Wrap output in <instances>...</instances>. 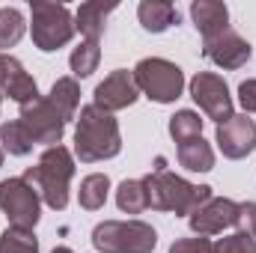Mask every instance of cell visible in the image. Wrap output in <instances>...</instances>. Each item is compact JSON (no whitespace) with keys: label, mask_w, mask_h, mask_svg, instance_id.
Returning <instances> with one entry per match:
<instances>
[{"label":"cell","mask_w":256,"mask_h":253,"mask_svg":"<svg viewBox=\"0 0 256 253\" xmlns=\"http://www.w3.org/2000/svg\"><path fill=\"white\" fill-rule=\"evenodd\" d=\"M146 196H149V208L155 212H170L176 218H191L196 208H202L212 200L208 185H191L188 179L170 173L164 167V161H158L155 173H149L143 179Z\"/></svg>","instance_id":"1"},{"label":"cell","mask_w":256,"mask_h":253,"mask_svg":"<svg viewBox=\"0 0 256 253\" xmlns=\"http://www.w3.org/2000/svg\"><path fill=\"white\" fill-rule=\"evenodd\" d=\"M120 152H122V134L114 114H104L96 104L80 108L78 128H74V155L84 164H98L116 158Z\"/></svg>","instance_id":"2"},{"label":"cell","mask_w":256,"mask_h":253,"mask_svg":"<svg viewBox=\"0 0 256 253\" xmlns=\"http://www.w3.org/2000/svg\"><path fill=\"white\" fill-rule=\"evenodd\" d=\"M74 176V155L66 146H51L42 152L39 164L24 173V182L39 190L42 202L54 212H63L68 206V185Z\"/></svg>","instance_id":"3"},{"label":"cell","mask_w":256,"mask_h":253,"mask_svg":"<svg viewBox=\"0 0 256 253\" xmlns=\"http://www.w3.org/2000/svg\"><path fill=\"white\" fill-rule=\"evenodd\" d=\"M92 248L98 253H152L158 232L143 220H104L92 230Z\"/></svg>","instance_id":"4"},{"label":"cell","mask_w":256,"mask_h":253,"mask_svg":"<svg viewBox=\"0 0 256 253\" xmlns=\"http://www.w3.org/2000/svg\"><path fill=\"white\" fill-rule=\"evenodd\" d=\"M30 30H33V45L45 54H54L72 42L74 18L63 3H48V0H30Z\"/></svg>","instance_id":"5"},{"label":"cell","mask_w":256,"mask_h":253,"mask_svg":"<svg viewBox=\"0 0 256 253\" xmlns=\"http://www.w3.org/2000/svg\"><path fill=\"white\" fill-rule=\"evenodd\" d=\"M134 80L140 96L158 102V104H173L185 92V72L170 60L161 57H146L134 66Z\"/></svg>","instance_id":"6"},{"label":"cell","mask_w":256,"mask_h":253,"mask_svg":"<svg viewBox=\"0 0 256 253\" xmlns=\"http://www.w3.org/2000/svg\"><path fill=\"white\" fill-rule=\"evenodd\" d=\"M0 212L9 218V226L33 232L42 218V196L24 176L0 182Z\"/></svg>","instance_id":"7"},{"label":"cell","mask_w":256,"mask_h":253,"mask_svg":"<svg viewBox=\"0 0 256 253\" xmlns=\"http://www.w3.org/2000/svg\"><path fill=\"white\" fill-rule=\"evenodd\" d=\"M18 120L30 131L33 143L36 146H45V149L60 146L63 143V134H66V126H68L63 116H60V110L48 98H42V96L33 98V102H27V104H21V116Z\"/></svg>","instance_id":"8"},{"label":"cell","mask_w":256,"mask_h":253,"mask_svg":"<svg viewBox=\"0 0 256 253\" xmlns=\"http://www.w3.org/2000/svg\"><path fill=\"white\" fill-rule=\"evenodd\" d=\"M191 98L200 104V110L214 120L218 126L226 122L236 110H232V96H230V86L220 74L214 72H200L191 80Z\"/></svg>","instance_id":"9"},{"label":"cell","mask_w":256,"mask_h":253,"mask_svg":"<svg viewBox=\"0 0 256 253\" xmlns=\"http://www.w3.org/2000/svg\"><path fill=\"white\" fill-rule=\"evenodd\" d=\"M140 98V90H137V80H134V72L128 68H116L110 72L92 92V104L104 114H116V110H126L134 102Z\"/></svg>","instance_id":"10"},{"label":"cell","mask_w":256,"mask_h":253,"mask_svg":"<svg viewBox=\"0 0 256 253\" xmlns=\"http://www.w3.org/2000/svg\"><path fill=\"white\" fill-rule=\"evenodd\" d=\"M218 149L224 152V158L230 161H242L256 149V122L248 114H232L226 122L218 126Z\"/></svg>","instance_id":"11"},{"label":"cell","mask_w":256,"mask_h":253,"mask_svg":"<svg viewBox=\"0 0 256 253\" xmlns=\"http://www.w3.org/2000/svg\"><path fill=\"white\" fill-rule=\"evenodd\" d=\"M202 54H206V60H212L214 66H220L226 72H236V68L248 66V60L254 57V48H250L248 39H242L230 27V30L218 33L214 39H206L202 42Z\"/></svg>","instance_id":"12"},{"label":"cell","mask_w":256,"mask_h":253,"mask_svg":"<svg viewBox=\"0 0 256 253\" xmlns=\"http://www.w3.org/2000/svg\"><path fill=\"white\" fill-rule=\"evenodd\" d=\"M236 218H238V202L236 200H226V196H212L202 208H196L188 224L196 236L208 238V236H220L224 230L236 226Z\"/></svg>","instance_id":"13"},{"label":"cell","mask_w":256,"mask_h":253,"mask_svg":"<svg viewBox=\"0 0 256 253\" xmlns=\"http://www.w3.org/2000/svg\"><path fill=\"white\" fill-rule=\"evenodd\" d=\"M0 96H6L18 104H27L33 98H39L36 80L24 72V66L12 54H0Z\"/></svg>","instance_id":"14"},{"label":"cell","mask_w":256,"mask_h":253,"mask_svg":"<svg viewBox=\"0 0 256 253\" xmlns=\"http://www.w3.org/2000/svg\"><path fill=\"white\" fill-rule=\"evenodd\" d=\"M191 18H194V27L202 36V42L214 39L224 30H230V9L220 0H196L191 6Z\"/></svg>","instance_id":"15"},{"label":"cell","mask_w":256,"mask_h":253,"mask_svg":"<svg viewBox=\"0 0 256 253\" xmlns=\"http://www.w3.org/2000/svg\"><path fill=\"white\" fill-rule=\"evenodd\" d=\"M114 3H80V9L74 12V30L86 39V42H98L104 36L108 27V15L114 12Z\"/></svg>","instance_id":"16"},{"label":"cell","mask_w":256,"mask_h":253,"mask_svg":"<svg viewBox=\"0 0 256 253\" xmlns=\"http://www.w3.org/2000/svg\"><path fill=\"white\" fill-rule=\"evenodd\" d=\"M137 18L146 33H164L173 24H179V12L170 0H143L137 6Z\"/></svg>","instance_id":"17"},{"label":"cell","mask_w":256,"mask_h":253,"mask_svg":"<svg viewBox=\"0 0 256 253\" xmlns=\"http://www.w3.org/2000/svg\"><path fill=\"white\" fill-rule=\"evenodd\" d=\"M179 164L191 173H212L214 170V149L202 137L179 143Z\"/></svg>","instance_id":"18"},{"label":"cell","mask_w":256,"mask_h":253,"mask_svg":"<svg viewBox=\"0 0 256 253\" xmlns=\"http://www.w3.org/2000/svg\"><path fill=\"white\" fill-rule=\"evenodd\" d=\"M48 102L60 110V116H63L66 122H72L78 116V104H80V86H78V80L74 78L54 80V86L48 92Z\"/></svg>","instance_id":"19"},{"label":"cell","mask_w":256,"mask_h":253,"mask_svg":"<svg viewBox=\"0 0 256 253\" xmlns=\"http://www.w3.org/2000/svg\"><path fill=\"white\" fill-rule=\"evenodd\" d=\"M108 194H110V179H108L104 173H90V176L80 182L78 202H80V208H86V212H98V208H104Z\"/></svg>","instance_id":"20"},{"label":"cell","mask_w":256,"mask_h":253,"mask_svg":"<svg viewBox=\"0 0 256 253\" xmlns=\"http://www.w3.org/2000/svg\"><path fill=\"white\" fill-rule=\"evenodd\" d=\"M0 146H3V152L24 158V155H30V152H33V146H36V143H33L30 131L24 128L21 120H12V122H3V126H0Z\"/></svg>","instance_id":"21"},{"label":"cell","mask_w":256,"mask_h":253,"mask_svg":"<svg viewBox=\"0 0 256 253\" xmlns=\"http://www.w3.org/2000/svg\"><path fill=\"white\" fill-rule=\"evenodd\" d=\"M116 206H120V212H126V214H140V212H146L149 208V196H146V185H143V179H126L120 190H116Z\"/></svg>","instance_id":"22"},{"label":"cell","mask_w":256,"mask_h":253,"mask_svg":"<svg viewBox=\"0 0 256 253\" xmlns=\"http://www.w3.org/2000/svg\"><path fill=\"white\" fill-rule=\"evenodd\" d=\"M24 30H27V21H24L21 9L3 6V9H0V48H3V51H6V48H15V45L21 42Z\"/></svg>","instance_id":"23"},{"label":"cell","mask_w":256,"mask_h":253,"mask_svg":"<svg viewBox=\"0 0 256 253\" xmlns=\"http://www.w3.org/2000/svg\"><path fill=\"white\" fill-rule=\"evenodd\" d=\"M98 60H102L98 42H86V39H84V42L72 51V57H68L72 74H74V78H90V74L98 68Z\"/></svg>","instance_id":"24"},{"label":"cell","mask_w":256,"mask_h":253,"mask_svg":"<svg viewBox=\"0 0 256 253\" xmlns=\"http://www.w3.org/2000/svg\"><path fill=\"white\" fill-rule=\"evenodd\" d=\"M0 253H39V238L27 230H3L0 232Z\"/></svg>","instance_id":"25"},{"label":"cell","mask_w":256,"mask_h":253,"mask_svg":"<svg viewBox=\"0 0 256 253\" xmlns=\"http://www.w3.org/2000/svg\"><path fill=\"white\" fill-rule=\"evenodd\" d=\"M170 137H173L176 143L202 137V120H200V114H194V110H179V114L170 120Z\"/></svg>","instance_id":"26"},{"label":"cell","mask_w":256,"mask_h":253,"mask_svg":"<svg viewBox=\"0 0 256 253\" xmlns=\"http://www.w3.org/2000/svg\"><path fill=\"white\" fill-rule=\"evenodd\" d=\"M212 253H256V238L244 236V232H236V236L220 238Z\"/></svg>","instance_id":"27"},{"label":"cell","mask_w":256,"mask_h":253,"mask_svg":"<svg viewBox=\"0 0 256 253\" xmlns=\"http://www.w3.org/2000/svg\"><path fill=\"white\" fill-rule=\"evenodd\" d=\"M236 226H238V232H244V236H250L256 238V202H238V218H236Z\"/></svg>","instance_id":"28"},{"label":"cell","mask_w":256,"mask_h":253,"mask_svg":"<svg viewBox=\"0 0 256 253\" xmlns=\"http://www.w3.org/2000/svg\"><path fill=\"white\" fill-rule=\"evenodd\" d=\"M212 250H214V244L208 238H202V236H196V238H179L170 248V253H212Z\"/></svg>","instance_id":"29"},{"label":"cell","mask_w":256,"mask_h":253,"mask_svg":"<svg viewBox=\"0 0 256 253\" xmlns=\"http://www.w3.org/2000/svg\"><path fill=\"white\" fill-rule=\"evenodd\" d=\"M238 102H242L244 114H256V78L242 80V86H238Z\"/></svg>","instance_id":"30"},{"label":"cell","mask_w":256,"mask_h":253,"mask_svg":"<svg viewBox=\"0 0 256 253\" xmlns=\"http://www.w3.org/2000/svg\"><path fill=\"white\" fill-rule=\"evenodd\" d=\"M51 253H74V250H72V248H54Z\"/></svg>","instance_id":"31"},{"label":"cell","mask_w":256,"mask_h":253,"mask_svg":"<svg viewBox=\"0 0 256 253\" xmlns=\"http://www.w3.org/2000/svg\"><path fill=\"white\" fill-rule=\"evenodd\" d=\"M0 167H3V146H0Z\"/></svg>","instance_id":"32"},{"label":"cell","mask_w":256,"mask_h":253,"mask_svg":"<svg viewBox=\"0 0 256 253\" xmlns=\"http://www.w3.org/2000/svg\"><path fill=\"white\" fill-rule=\"evenodd\" d=\"M0 102H3V96H0Z\"/></svg>","instance_id":"33"}]
</instances>
